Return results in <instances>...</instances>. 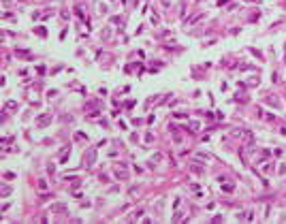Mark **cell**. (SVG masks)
<instances>
[{
    "label": "cell",
    "mask_w": 286,
    "mask_h": 224,
    "mask_svg": "<svg viewBox=\"0 0 286 224\" xmlns=\"http://www.w3.org/2000/svg\"><path fill=\"white\" fill-rule=\"evenodd\" d=\"M94 156H96V150H90V154H86V158H83V167L86 169H90L94 165Z\"/></svg>",
    "instance_id": "1"
},
{
    "label": "cell",
    "mask_w": 286,
    "mask_h": 224,
    "mask_svg": "<svg viewBox=\"0 0 286 224\" xmlns=\"http://www.w3.org/2000/svg\"><path fill=\"white\" fill-rule=\"evenodd\" d=\"M49 120H51V115H41V117H38V126H45Z\"/></svg>",
    "instance_id": "2"
},
{
    "label": "cell",
    "mask_w": 286,
    "mask_h": 224,
    "mask_svg": "<svg viewBox=\"0 0 286 224\" xmlns=\"http://www.w3.org/2000/svg\"><path fill=\"white\" fill-rule=\"evenodd\" d=\"M4 107H7V109H9V111H11V109H17V102H13V100H9V102H7V105H4Z\"/></svg>",
    "instance_id": "3"
}]
</instances>
